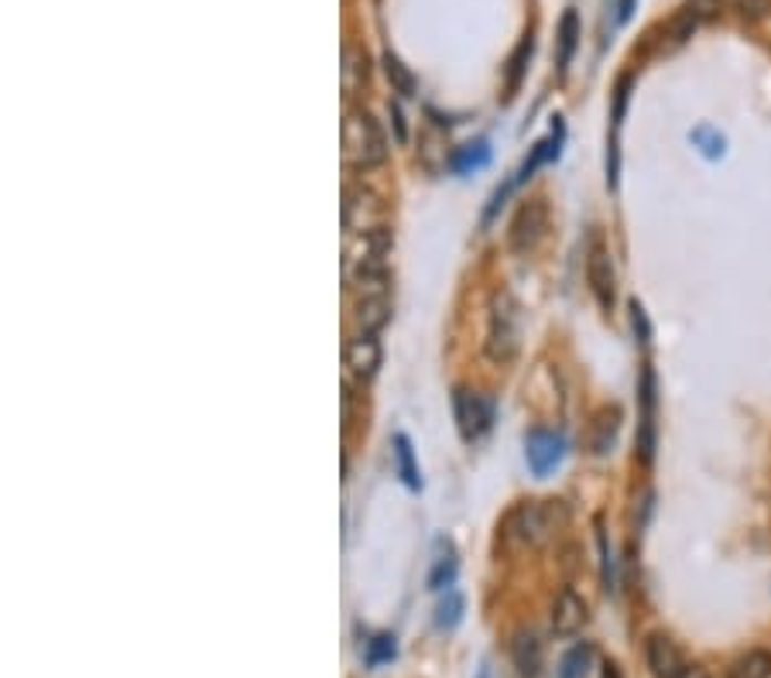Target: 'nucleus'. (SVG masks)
Masks as SVG:
<instances>
[{"instance_id": "1", "label": "nucleus", "mask_w": 771, "mask_h": 678, "mask_svg": "<svg viewBox=\"0 0 771 678\" xmlns=\"http://www.w3.org/2000/svg\"><path fill=\"white\" fill-rule=\"evenodd\" d=\"M391 250L388 226L371 230H350L343 244V278L360 295H388V268L384 257Z\"/></svg>"}, {"instance_id": "2", "label": "nucleus", "mask_w": 771, "mask_h": 678, "mask_svg": "<svg viewBox=\"0 0 771 678\" xmlns=\"http://www.w3.org/2000/svg\"><path fill=\"white\" fill-rule=\"evenodd\" d=\"M343 162L353 172H371L388 162V137L367 110H347L343 121Z\"/></svg>"}, {"instance_id": "3", "label": "nucleus", "mask_w": 771, "mask_h": 678, "mask_svg": "<svg viewBox=\"0 0 771 678\" xmlns=\"http://www.w3.org/2000/svg\"><path fill=\"white\" fill-rule=\"evenodd\" d=\"M522 347V309L511 291H494L491 298V329H487V357L494 363H511Z\"/></svg>"}, {"instance_id": "4", "label": "nucleus", "mask_w": 771, "mask_h": 678, "mask_svg": "<svg viewBox=\"0 0 771 678\" xmlns=\"http://www.w3.org/2000/svg\"><path fill=\"white\" fill-rule=\"evenodd\" d=\"M556 532V514L548 504L542 501H528V504H518L507 517H504V538L518 542L525 548H535L542 545L548 535Z\"/></svg>"}, {"instance_id": "5", "label": "nucleus", "mask_w": 771, "mask_h": 678, "mask_svg": "<svg viewBox=\"0 0 771 678\" xmlns=\"http://www.w3.org/2000/svg\"><path fill=\"white\" fill-rule=\"evenodd\" d=\"M545 230H548V206L542 199H528L522 203V209L514 213L511 219V250L514 254H532L542 240H545Z\"/></svg>"}, {"instance_id": "6", "label": "nucleus", "mask_w": 771, "mask_h": 678, "mask_svg": "<svg viewBox=\"0 0 771 678\" xmlns=\"http://www.w3.org/2000/svg\"><path fill=\"white\" fill-rule=\"evenodd\" d=\"M381 360H384V347L378 332H353L347 339L343 347V363H347V373L353 377L357 384H367L371 377L381 370Z\"/></svg>"}, {"instance_id": "7", "label": "nucleus", "mask_w": 771, "mask_h": 678, "mask_svg": "<svg viewBox=\"0 0 771 678\" xmlns=\"http://www.w3.org/2000/svg\"><path fill=\"white\" fill-rule=\"evenodd\" d=\"M453 411H456V425H460V435L466 442H476V439H484L494 425V404L481 394H473V391H463L456 388L453 394Z\"/></svg>"}, {"instance_id": "8", "label": "nucleus", "mask_w": 771, "mask_h": 678, "mask_svg": "<svg viewBox=\"0 0 771 678\" xmlns=\"http://www.w3.org/2000/svg\"><path fill=\"white\" fill-rule=\"evenodd\" d=\"M586 281H590V291L600 301V309L610 312L617 301V271H614V257L604 240H594L590 254H586Z\"/></svg>"}, {"instance_id": "9", "label": "nucleus", "mask_w": 771, "mask_h": 678, "mask_svg": "<svg viewBox=\"0 0 771 678\" xmlns=\"http://www.w3.org/2000/svg\"><path fill=\"white\" fill-rule=\"evenodd\" d=\"M528 466L535 476H545L553 466H559L563 452H566V439L559 432H548V429H535L528 435Z\"/></svg>"}, {"instance_id": "10", "label": "nucleus", "mask_w": 771, "mask_h": 678, "mask_svg": "<svg viewBox=\"0 0 771 678\" xmlns=\"http://www.w3.org/2000/svg\"><path fill=\"white\" fill-rule=\"evenodd\" d=\"M641 422H638V456L641 463L655 460V370H641Z\"/></svg>"}, {"instance_id": "11", "label": "nucleus", "mask_w": 771, "mask_h": 678, "mask_svg": "<svg viewBox=\"0 0 771 678\" xmlns=\"http://www.w3.org/2000/svg\"><path fill=\"white\" fill-rule=\"evenodd\" d=\"M645 655H648V668L655 671V678H679L689 668V661L676 648V640H669L666 634H651Z\"/></svg>"}, {"instance_id": "12", "label": "nucleus", "mask_w": 771, "mask_h": 678, "mask_svg": "<svg viewBox=\"0 0 771 678\" xmlns=\"http://www.w3.org/2000/svg\"><path fill=\"white\" fill-rule=\"evenodd\" d=\"M586 624V603L573 593V589H563L556 596V607H553V630L556 637H573L579 634Z\"/></svg>"}, {"instance_id": "13", "label": "nucleus", "mask_w": 771, "mask_h": 678, "mask_svg": "<svg viewBox=\"0 0 771 678\" xmlns=\"http://www.w3.org/2000/svg\"><path fill=\"white\" fill-rule=\"evenodd\" d=\"M357 332H381L391 322V298L388 295H360L353 306Z\"/></svg>"}, {"instance_id": "14", "label": "nucleus", "mask_w": 771, "mask_h": 678, "mask_svg": "<svg viewBox=\"0 0 771 678\" xmlns=\"http://www.w3.org/2000/svg\"><path fill=\"white\" fill-rule=\"evenodd\" d=\"M511 658L522 678H538L542 671V640L532 630H518L511 640Z\"/></svg>"}, {"instance_id": "15", "label": "nucleus", "mask_w": 771, "mask_h": 678, "mask_svg": "<svg viewBox=\"0 0 771 678\" xmlns=\"http://www.w3.org/2000/svg\"><path fill=\"white\" fill-rule=\"evenodd\" d=\"M617 429H620V408H600V411L594 414L590 435H586V442H590L594 456H604V452H610V445H614V439H617Z\"/></svg>"}, {"instance_id": "16", "label": "nucleus", "mask_w": 771, "mask_h": 678, "mask_svg": "<svg viewBox=\"0 0 771 678\" xmlns=\"http://www.w3.org/2000/svg\"><path fill=\"white\" fill-rule=\"evenodd\" d=\"M367 75H371V59H367L363 49H347L343 52V93L357 96V90L367 86Z\"/></svg>"}, {"instance_id": "17", "label": "nucleus", "mask_w": 771, "mask_h": 678, "mask_svg": "<svg viewBox=\"0 0 771 678\" xmlns=\"http://www.w3.org/2000/svg\"><path fill=\"white\" fill-rule=\"evenodd\" d=\"M576 45H579V14H576V11H566L563 21H559V69H563V72L569 69Z\"/></svg>"}, {"instance_id": "18", "label": "nucleus", "mask_w": 771, "mask_h": 678, "mask_svg": "<svg viewBox=\"0 0 771 678\" xmlns=\"http://www.w3.org/2000/svg\"><path fill=\"white\" fill-rule=\"evenodd\" d=\"M384 72H388V83L394 86V93L401 96H415L419 93V83H415V75L409 72V65L401 62L398 55H384Z\"/></svg>"}, {"instance_id": "19", "label": "nucleus", "mask_w": 771, "mask_h": 678, "mask_svg": "<svg viewBox=\"0 0 771 678\" xmlns=\"http://www.w3.org/2000/svg\"><path fill=\"white\" fill-rule=\"evenodd\" d=\"M590 661H594V648L590 645H576V648H569L563 655L556 678H586V671H590Z\"/></svg>"}, {"instance_id": "20", "label": "nucleus", "mask_w": 771, "mask_h": 678, "mask_svg": "<svg viewBox=\"0 0 771 678\" xmlns=\"http://www.w3.org/2000/svg\"><path fill=\"white\" fill-rule=\"evenodd\" d=\"M730 678H771V655L768 651H748L733 661Z\"/></svg>"}, {"instance_id": "21", "label": "nucleus", "mask_w": 771, "mask_h": 678, "mask_svg": "<svg viewBox=\"0 0 771 678\" xmlns=\"http://www.w3.org/2000/svg\"><path fill=\"white\" fill-rule=\"evenodd\" d=\"M394 456H398V470H401V480H405L412 490L422 486V473L415 466V452H412V442L405 435H394Z\"/></svg>"}, {"instance_id": "22", "label": "nucleus", "mask_w": 771, "mask_h": 678, "mask_svg": "<svg viewBox=\"0 0 771 678\" xmlns=\"http://www.w3.org/2000/svg\"><path fill=\"white\" fill-rule=\"evenodd\" d=\"M463 610H466L463 596L450 589L443 599H439V607H435V627H439V630H453V627H460Z\"/></svg>"}, {"instance_id": "23", "label": "nucleus", "mask_w": 771, "mask_h": 678, "mask_svg": "<svg viewBox=\"0 0 771 678\" xmlns=\"http://www.w3.org/2000/svg\"><path fill=\"white\" fill-rule=\"evenodd\" d=\"M700 24H703L700 18H696L689 8H682V11H676L672 21L666 24V34H669L672 45H682V42H689V38L696 34V28H700Z\"/></svg>"}, {"instance_id": "24", "label": "nucleus", "mask_w": 771, "mask_h": 678, "mask_svg": "<svg viewBox=\"0 0 771 678\" xmlns=\"http://www.w3.org/2000/svg\"><path fill=\"white\" fill-rule=\"evenodd\" d=\"M532 49H535V42H532V34H525L522 38V45L514 49V55H511V69H507V93H514L518 90V83H522V75H525V69H528V59H532Z\"/></svg>"}, {"instance_id": "25", "label": "nucleus", "mask_w": 771, "mask_h": 678, "mask_svg": "<svg viewBox=\"0 0 771 678\" xmlns=\"http://www.w3.org/2000/svg\"><path fill=\"white\" fill-rule=\"evenodd\" d=\"M394 655H398L394 637H391V634H374L371 640H367V655H363V661L371 665V668H378V665L394 661Z\"/></svg>"}, {"instance_id": "26", "label": "nucleus", "mask_w": 771, "mask_h": 678, "mask_svg": "<svg viewBox=\"0 0 771 678\" xmlns=\"http://www.w3.org/2000/svg\"><path fill=\"white\" fill-rule=\"evenodd\" d=\"M456 579V558H453V548H446V555H439L435 565H432V573H429V589H446L453 586Z\"/></svg>"}, {"instance_id": "27", "label": "nucleus", "mask_w": 771, "mask_h": 678, "mask_svg": "<svg viewBox=\"0 0 771 678\" xmlns=\"http://www.w3.org/2000/svg\"><path fill=\"white\" fill-rule=\"evenodd\" d=\"M484 162H487V144L476 141V144H463V147L456 151L453 168H456V172H470V168H481Z\"/></svg>"}, {"instance_id": "28", "label": "nucleus", "mask_w": 771, "mask_h": 678, "mask_svg": "<svg viewBox=\"0 0 771 678\" xmlns=\"http://www.w3.org/2000/svg\"><path fill=\"white\" fill-rule=\"evenodd\" d=\"M733 11H741L744 21H761L771 14V0H730Z\"/></svg>"}, {"instance_id": "29", "label": "nucleus", "mask_w": 771, "mask_h": 678, "mask_svg": "<svg viewBox=\"0 0 771 678\" xmlns=\"http://www.w3.org/2000/svg\"><path fill=\"white\" fill-rule=\"evenodd\" d=\"M682 8H689L696 18H700V21H713V18H720V0H686V4Z\"/></svg>"}, {"instance_id": "30", "label": "nucleus", "mask_w": 771, "mask_h": 678, "mask_svg": "<svg viewBox=\"0 0 771 678\" xmlns=\"http://www.w3.org/2000/svg\"><path fill=\"white\" fill-rule=\"evenodd\" d=\"M631 326H635V336H638V343H648V336H651V326H648V316H645V309L638 306V301H631Z\"/></svg>"}, {"instance_id": "31", "label": "nucleus", "mask_w": 771, "mask_h": 678, "mask_svg": "<svg viewBox=\"0 0 771 678\" xmlns=\"http://www.w3.org/2000/svg\"><path fill=\"white\" fill-rule=\"evenodd\" d=\"M692 141H696V144H703V155H710V158L723 155V137H713L710 131H696V134H692Z\"/></svg>"}, {"instance_id": "32", "label": "nucleus", "mask_w": 771, "mask_h": 678, "mask_svg": "<svg viewBox=\"0 0 771 678\" xmlns=\"http://www.w3.org/2000/svg\"><path fill=\"white\" fill-rule=\"evenodd\" d=\"M635 14V0H617V24H628Z\"/></svg>"}, {"instance_id": "33", "label": "nucleus", "mask_w": 771, "mask_h": 678, "mask_svg": "<svg viewBox=\"0 0 771 678\" xmlns=\"http://www.w3.org/2000/svg\"><path fill=\"white\" fill-rule=\"evenodd\" d=\"M679 678H710V671H707V668H700V665H689Z\"/></svg>"}]
</instances>
